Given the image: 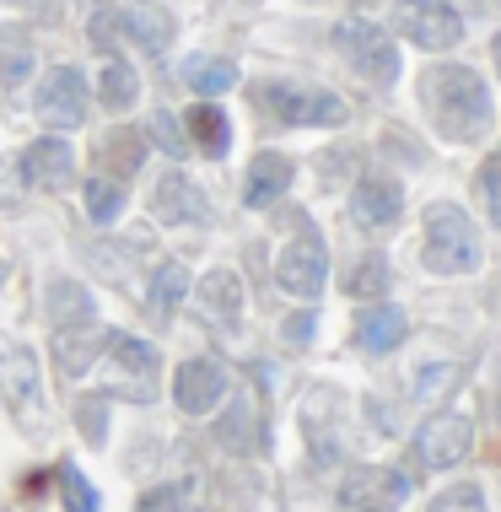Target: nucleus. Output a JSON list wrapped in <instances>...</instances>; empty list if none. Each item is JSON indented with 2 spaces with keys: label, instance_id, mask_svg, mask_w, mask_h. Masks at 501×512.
Listing matches in <instances>:
<instances>
[{
  "label": "nucleus",
  "instance_id": "obj_31",
  "mask_svg": "<svg viewBox=\"0 0 501 512\" xmlns=\"http://www.w3.org/2000/svg\"><path fill=\"white\" fill-rule=\"evenodd\" d=\"M60 496H65V512H97V491L87 486L76 464H60Z\"/></svg>",
  "mask_w": 501,
  "mask_h": 512
},
{
  "label": "nucleus",
  "instance_id": "obj_13",
  "mask_svg": "<svg viewBox=\"0 0 501 512\" xmlns=\"http://www.w3.org/2000/svg\"><path fill=\"white\" fill-rule=\"evenodd\" d=\"M141 162H146V135L141 130H108L103 141H97V173H108V178H130V173H141Z\"/></svg>",
  "mask_w": 501,
  "mask_h": 512
},
{
  "label": "nucleus",
  "instance_id": "obj_40",
  "mask_svg": "<svg viewBox=\"0 0 501 512\" xmlns=\"http://www.w3.org/2000/svg\"><path fill=\"white\" fill-rule=\"evenodd\" d=\"M496 421H501V405H496Z\"/></svg>",
  "mask_w": 501,
  "mask_h": 512
},
{
  "label": "nucleus",
  "instance_id": "obj_35",
  "mask_svg": "<svg viewBox=\"0 0 501 512\" xmlns=\"http://www.w3.org/2000/svg\"><path fill=\"white\" fill-rule=\"evenodd\" d=\"M151 135H157V146L173 151V157L184 151V135H173V119H167V114H151Z\"/></svg>",
  "mask_w": 501,
  "mask_h": 512
},
{
  "label": "nucleus",
  "instance_id": "obj_28",
  "mask_svg": "<svg viewBox=\"0 0 501 512\" xmlns=\"http://www.w3.org/2000/svg\"><path fill=\"white\" fill-rule=\"evenodd\" d=\"M200 502V486L194 480H173V486H157L141 496V512H194Z\"/></svg>",
  "mask_w": 501,
  "mask_h": 512
},
{
  "label": "nucleus",
  "instance_id": "obj_22",
  "mask_svg": "<svg viewBox=\"0 0 501 512\" xmlns=\"http://www.w3.org/2000/svg\"><path fill=\"white\" fill-rule=\"evenodd\" d=\"M184 81L194 92H232L238 87V65L232 60H211V54H194V60H184Z\"/></svg>",
  "mask_w": 501,
  "mask_h": 512
},
{
  "label": "nucleus",
  "instance_id": "obj_10",
  "mask_svg": "<svg viewBox=\"0 0 501 512\" xmlns=\"http://www.w3.org/2000/svg\"><path fill=\"white\" fill-rule=\"evenodd\" d=\"M22 173L33 178L38 189H65L76 178V151L60 141V135H49V141H33L22 157Z\"/></svg>",
  "mask_w": 501,
  "mask_h": 512
},
{
  "label": "nucleus",
  "instance_id": "obj_14",
  "mask_svg": "<svg viewBox=\"0 0 501 512\" xmlns=\"http://www.w3.org/2000/svg\"><path fill=\"white\" fill-rule=\"evenodd\" d=\"M399 211H405V189L394 178H361L356 184V216L367 227H388V221H399Z\"/></svg>",
  "mask_w": 501,
  "mask_h": 512
},
{
  "label": "nucleus",
  "instance_id": "obj_39",
  "mask_svg": "<svg viewBox=\"0 0 501 512\" xmlns=\"http://www.w3.org/2000/svg\"><path fill=\"white\" fill-rule=\"evenodd\" d=\"M351 6H372V0H351Z\"/></svg>",
  "mask_w": 501,
  "mask_h": 512
},
{
  "label": "nucleus",
  "instance_id": "obj_36",
  "mask_svg": "<svg viewBox=\"0 0 501 512\" xmlns=\"http://www.w3.org/2000/svg\"><path fill=\"white\" fill-rule=\"evenodd\" d=\"M458 383V367H426V378H421V394L431 399L437 389H453Z\"/></svg>",
  "mask_w": 501,
  "mask_h": 512
},
{
  "label": "nucleus",
  "instance_id": "obj_8",
  "mask_svg": "<svg viewBox=\"0 0 501 512\" xmlns=\"http://www.w3.org/2000/svg\"><path fill=\"white\" fill-rule=\"evenodd\" d=\"M38 119L54 124V130H76L81 119H87V81H81V71H71V65H60V71L44 76V87H38Z\"/></svg>",
  "mask_w": 501,
  "mask_h": 512
},
{
  "label": "nucleus",
  "instance_id": "obj_38",
  "mask_svg": "<svg viewBox=\"0 0 501 512\" xmlns=\"http://www.w3.org/2000/svg\"><path fill=\"white\" fill-rule=\"evenodd\" d=\"M496 71H501V38H496Z\"/></svg>",
  "mask_w": 501,
  "mask_h": 512
},
{
  "label": "nucleus",
  "instance_id": "obj_20",
  "mask_svg": "<svg viewBox=\"0 0 501 512\" xmlns=\"http://www.w3.org/2000/svg\"><path fill=\"white\" fill-rule=\"evenodd\" d=\"M108 345H114V362L135 378V394H151V378H157V351H151L146 340H135V335H108Z\"/></svg>",
  "mask_w": 501,
  "mask_h": 512
},
{
  "label": "nucleus",
  "instance_id": "obj_6",
  "mask_svg": "<svg viewBox=\"0 0 501 512\" xmlns=\"http://www.w3.org/2000/svg\"><path fill=\"white\" fill-rule=\"evenodd\" d=\"M324 275H329V248L318 232L291 238L281 265H275V281H281V292H291V297H318L324 292Z\"/></svg>",
  "mask_w": 501,
  "mask_h": 512
},
{
  "label": "nucleus",
  "instance_id": "obj_29",
  "mask_svg": "<svg viewBox=\"0 0 501 512\" xmlns=\"http://www.w3.org/2000/svg\"><path fill=\"white\" fill-rule=\"evenodd\" d=\"M87 211H92V221H114V216L124 211V184H119V178L92 173V184H87Z\"/></svg>",
  "mask_w": 501,
  "mask_h": 512
},
{
  "label": "nucleus",
  "instance_id": "obj_7",
  "mask_svg": "<svg viewBox=\"0 0 501 512\" xmlns=\"http://www.w3.org/2000/svg\"><path fill=\"white\" fill-rule=\"evenodd\" d=\"M469 448H475V426H469V415H431L421 426V437H415V459L426 469H453L469 459Z\"/></svg>",
  "mask_w": 501,
  "mask_h": 512
},
{
  "label": "nucleus",
  "instance_id": "obj_15",
  "mask_svg": "<svg viewBox=\"0 0 501 512\" xmlns=\"http://www.w3.org/2000/svg\"><path fill=\"white\" fill-rule=\"evenodd\" d=\"M108 335L97 324H76V329H54V362H60V372H71V378H81L92 362H97V345H103Z\"/></svg>",
  "mask_w": 501,
  "mask_h": 512
},
{
  "label": "nucleus",
  "instance_id": "obj_26",
  "mask_svg": "<svg viewBox=\"0 0 501 512\" xmlns=\"http://www.w3.org/2000/svg\"><path fill=\"white\" fill-rule=\"evenodd\" d=\"M97 98H103V108H114V114H124V108L135 103V71L124 60H108L103 65V81H97Z\"/></svg>",
  "mask_w": 501,
  "mask_h": 512
},
{
  "label": "nucleus",
  "instance_id": "obj_30",
  "mask_svg": "<svg viewBox=\"0 0 501 512\" xmlns=\"http://www.w3.org/2000/svg\"><path fill=\"white\" fill-rule=\"evenodd\" d=\"M184 297H189V270H184V265H162V270H157V286H151L157 313L167 318L173 308H184Z\"/></svg>",
  "mask_w": 501,
  "mask_h": 512
},
{
  "label": "nucleus",
  "instance_id": "obj_23",
  "mask_svg": "<svg viewBox=\"0 0 501 512\" xmlns=\"http://www.w3.org/2000/svg\"><path fill=\"white\" fill-rule=\"evenodd\" d=\"M49 318H54V329H76V324H92V297H87V286H76V281H60L49 292Z\"/></svg>",
  "mask_w": 501,
  "mask_h": 512
},
{
  "label": "nucleus",
  "instance_id": "obj_27",
  "mask_svg": "<svg viewBox=\"0 0 501 512\" xmlns=\"http://www.w3.org/2000/svg\"><path fill=\"white\" fill-rule=\"evenodd\" d=\"M216 437L227 442V448L254 453V448H259V415H254V405H248V399H238V405H232V415L221 421V432H216Z\"/></svg>",
  "mask_w": 501,
  "mask_h": 512
},
{
  "label": "nucleus",
  "instance_id": "obj_21",
  "mask_svg": "<svg viewBox=\"0 0 501 512\" xmlns=\"http://www.w3.org/2000/svg\"><path fill=\"white\" fill-rule=\"evenodd\" d=\"M340 286H345L351 297H383L388 286H394V265H388L383 254H361L356 265L345 270V281H340Z\"/></svg>",
  "mask_w": 501,
  "mask_h": 512
},
{
  "label": "nucleus",
  "instance_id": "obj_24",
  "mask_svg": "<svg viewBox=\"0 0 501 512\" xmlns=\"http://www.w3.org/2000/svg\"><path fill=\"white\" fill-rule=\"evenodd\" d=\"M124 33H130L146 54H162L167 38H173V17H167V11H157V6H141L135 17H124Z\"/></svg>",
  "mask_w": 501,
  "mask_h": 512
},
{
  "label": "nucleus",
  "instance_id": "obj_4",
  "mask_svg": "<svg viewBox=\"0 0 501 512\" xmlns=\"http://www.w3.org/2000/svg\"><path fill=\"white\" fill-rule=\"evenodd\" d=\"M254 103L281 124H340L345 119V103L334 92H302V87H286V81H259Z\"/></svg>",
  "mask_w": 501,
  "mask_h": 512
},
{
  "label": "nucleus",
  "instance_id": "obj_32",
  "mask_svg": "<svg viewBox=\"0 0 501 512\" xmlns=\"http://www.w3.org/2000/svg\"><path fill=\"white\" fill-rule=\"evenodd\" d=\"M431 512H485V496H480V486H448L431 502Z\"/></svg>",
  "mask_w": 501,
  "mask_h": 512
},
{
  "label": "nucleus",
  "instance_id": "obj_12",
  "mask_svg": "<svg viewBox=\"0 0 501 512\" xmlns=\"http://www.w3.org/2000/svg\"><path fill=\"white\" fill-rule=\"evenodd\" d=\"M410 38L421 49H453L464 38V22H458L453 6H437V0H415L410 11Z\"/></svg>",
  "mask_w": 501,
  "mask_h": 512
},
{
  "label": "nucleus",
  "instance_id": "obj_37",
  "mask_svg": "<svg viewBox=\"0 0 501 512\" xmlns=\"http://www.w3.org/2000/svg\"><path fill=\"white\" fill-rule=\"evenodd\" d=\"M308 329H313V313H297V318H291V324H286V335H291V340H302V335H308Z\"/></svg>",
  "mask_w": 501,
  "mask_h": 512
},
{
  "label": "nucleus",
  "instance_id": "obj_34",
  "mask_svg": "<svg viewBox=\"0 0 501 512\" xmlns=\"http://www.w3.org/2000/svg\"><path fill=\"white\" fill-rule=\"evenodd\" d=\"M76 421H81V437H87V442H103V405H97V399H81V405H76Z\"/></svg>",
  "mask_w": 501,
  "mask_h": 512
},
{
  "label": "nucleus",
  "instance_id": "obj_11",
  "mask_svg": "<svg viewBox=\"0 0 501 512\" xmlns=\"http://www.w3.org/2000/svg\"><path fill=\"white\" fill-rule=\"evenodd\" d=\"M291 157L286 151H259L254 162H248V184H243V200L254 205V211H264L270 200H281L286 189H291Z\"/></svg>",
  "mask_w": 501,
  "mask_h": 512
},
{
  "label": "nucleus",
  "instance_id": "obj_3",
  "mask_svg": "<svg viewBox=\"0 0 501 512\" xmlns=\"http://www.w3.org/2000/svg\"><path fill=\"white\" fill-rule=\"evenodd\" d=\"M334 44H340L345 60L356 65V76H367V81H394L399 76V49L378 22H367V17L340 22L334 27Z\"/></svg>",
  "mask_w": 501,
  "mask_h": 512
},
{
  "label": "nucleus",
  "instance_id": "obj_16",
  "mask_svg": "<svg viewBox=\"0 0 501 512\" xmlns=\"http://www.w3.org/2000/svg\"><path fill=\"white\" fill-rule=\"evenodd\" d=\"M157 221H205V195L194 189V178L167 173L157 184Z\"/></svg>",
  "mask_w": 501,
  "mask_h": 512
},
{
  "label": "nucleus",
  "instance_id": "obj_2",
  "mask_svg": "<svg viewBox=\"0 0 501 512\" xmlns=\"http://www.w3.org/2000/svg\"><path fill=\"white\" fill-rule=\"evenodd\" d=\"M426 265L437 275H469L480 265V232L458 205H431L426 211Z\"/></svg>",
  "mask_w": 501,
  "mask_h": 512
},
{
  "label": "nucleus",
  "instance_id": "obj_19",
  "mask_svg": "<svg viewBox=\"0 0 501 512\" xmlns=\"http://www.w3.org/2000/svg\"><path fill=\"white\" fill-rule=\"evenodd\" d=\"M200 302H205V313L216 318V324H238V308H243V286H238V275L232 270H211L200 281Z\"/></svg>",
  "mask_w": 501,
  "mask_h": 512
},
{
  "label": "nucleus",
  "instance_id": "obj_1",
  "mask_svg": "<svg viewBox=\"0 0 501 512\" xmlns=\"http://www.w3.org/2000/svg\"><path fill=\"white\" fill-rule=\"evenodd\" d=\"M421 103L448 141H480V135H491V92H485V81L469 65H426Z\"/></svg>",
  "mask_w": 501,
  "mask_h": 512
},
{
  "label": "nucleus",
  "instance_id": "obj_25",
  "mask_svg": "<svg viewBox=\"0 0 501 512\" xmlns=\"http://www.w3.org/2000/svg\"><path fill=\"white\" fill-rule=\"evenodd\" d=\"M33 71V38L27 27H0V81H22Z\"/></svg>",
  "mask_w": 501,
  "mask_h": 512
},
{
  "label": "nucleus",
  "instance_id": "obj_9",
  "mask_svg": "<svg viewBox=\"0 0 501 512\" xmlns=\"http://www.w3.org/2000/svg\"><path fill=\"white\" fill-rule=\"evenodd\" d=\"M221 394H227V372H221L211 356H194V362L178 367V378H173V405L184 410V415L216 410Z\"/></svg>",
  "mask_w": 501,
  "mask_h": 512
},
{
  "label": "nucleus",
  "instance_id": "obj_5",
  "mask_svg": "<svg viewBox=\"0 0 501 512\" xmlns=\"http://www.w3.org/2000/svg\"><path fill=\"white\" fill-rule=\"evenodd\" d=\"M410 496V475L378 464H356L340 480V512H394Z\"/></svg>",
  "mask_w": 501,
  "mask_h": 512
},
{
  "label": "nucleus",
  "instance_id": "obj_33",
  "mask_svg": "<svg viewBox=\"0 0 501 512\" xmlns=\"http://www.w3.org/2000/svg\"><path fill=\"white\" fill-rule=\"evenodd\" d=\"M480 195H485V205H491V221L501 227V162H485L480 168Z\"/></svg>",
  "mask_w": 501,
  "mask_h": 512
},
{
  "label": "nucleus",
  "instance_id": "obj_18",
  "mask_svg": "<svg viewBox=\"0 0 501 512\" xmlns=\"http://www.w3.org/2000/svg\"><path fill=\"white\" fill-rule=\"evenodd\" d=\"M184 130L194 135V146H200L205 157H227V146H232V124H227V114H221L216 103H194V108H189V119H184Z\"/></svg>",
  "mask_w": 501,
  "mask_h": 512
},
{
  "label": "nucleus",
  "instance_id": "obj_17",
  "mask_svg": "<svg viewBox=\"0 0 501 512\" xmlns=\"http://www.w3.org/2000/svg\"><path fill=\"white\" fill-rule=\"evenodd\" d=\"M356 340L367 345V351H394V345L405 340V313L388 308V302L361 308V313H356Z\"/></svg>",
  "mask_w": 501,
  "mask_h": 512
}]
</instances>
